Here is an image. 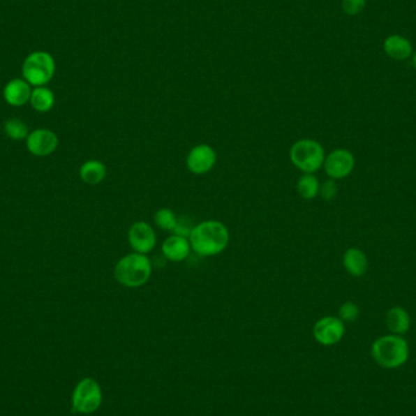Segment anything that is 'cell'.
I'll use <instances>...</instances> for the list:
<instances>
[{"mask_svg":"<svg viewBox=\"0 0 416 416\" xmlns=\"http://www.w3.org/2000/svg\"><path fill=\"white\" fill-rule=\"evenodd\" d=\"M191 250L202 257H213L225 251L230 234L227 225L218 221H204L193 228L189 237Z\"/></svg>","mask_w":416,"mask_h":416,"instance_id":"cell-1","label":"cell"},{"mask_svg":"<svg viewBox=\"0 0 416 416\" xmlns=\"http://www.w3.org/2000/svg\"><path fill=\"white\" fill-rule=\"evenodd\" d=\"M152 274V263L147 255L132 252L122 257L114 267V278L127 289L147 284Z\"/></svg>","mask_w":416,"mask_h":416,"instance_id":"cell-2","label":"cell"},{"mask_svg":"<svg viewBox=\"0 0 416 416\" xmlns=\"http://www.w3.org/2000/svg\"><path fill=\"white\" fill-rule=\"evenodd\" d=\"M371 355L385 369H397L409 359V345L401 335L381 336L371 346Z\"/></svg>","mask_w":416,"mask_h":416,"instance_id":"cell-3","label":"cell"},{"mask_svg":"<svg viewBox=\"0 0 416 416\" xmlns=\"http://www.w3.org/2000/svg\"><path fill=\"white\" fill-rule=\"evenodd\" d=\"M290 161L303 174H314L324 166L325 150L320 142L314 139H299L290 149Z\"/></svg>","mask_w":416,"mask_h":416,"instance_id":"cell-4","label":"cell"},{"mask_svg":"<svg viewBox=\"0 0 416 416\" xmlns=\"http://www.w3.org/2000/svg\"><path fill=\"white\" fill-rule=\"evenodd\" d=\"M55 70L57 64L52 54L42 50L29 54L22 64L24 80L34 87L47 84L55 75Z\"/></svg>","mask_w":416,"mask_h":416,"instance_id":"cell-5","label":"cell"},{"mask_svg":"<svg viewBox=\"0 0 416 416\" xmlns=\"http://www.w3.org/2000/svg\"><path fill=\"white\" fill-rule=\"evenodd\" d=\"M103 403V392L94 378H83L77 383L72 393V408L80 414H91Z\"/></svg>","mask_w":416,"mask_h":416,"instance_id":"cell-6","label":"cell"},{"mask_svg":"<svg viewBox=\"0 0 416 416\" xmlns=\"http://www.w3.org/2000/svg\"><path fill=\"white\" fill-rule=\"evenodd\" d=\"M324 170L329 179H345L355 167V157L347 149H335L325 157Z\"/></svg>","mask_w":416,"mask_h":416,"instance_id":"cell-7","label":"cell"},{"mask_svg":"<svg viewBox=\"0 0 416 416\" xmlns=\"http://www.w3.org/2000/svg\"><path fill=\"white\" fill-rule=\"evenodd\" d=\"M217 152L208 144L193 147L186 156V168L195 175L209 173L217 163Z\"/></svg>","mask_w":416,"mask_h":416,"instance_id":"cell-8","label":"cell"},{"mask_svg":"<svg viewBox=\"0 0 416 416\" xmlns=\"http://www.w3.org/2000/svg\"><path fill=\"white\" fill-rule=\"evenodd\" d=\"M345 322L339 317H324L319 319L313 327L314 339L322 346L339 343L345 336Z\"/></svg>","mask_w":416,"mask_h":416,"instance_id":"cell-9","label":"cell"},{"mask_svg":"<svg viewBox=\"0 0 416 416\" xmlns=\"http://www.w3.org/2000/svg\"><path fill=\"white\" fill-rule=\"evenodd\" d=\"M128 242L134 252L147 255L156 246V232L149 223L135 222L128 230Z\"/></svg>","mask_w":416,"mask_h":416,"instance_id":"cell-10","label":"cell"},{"mask_svg":"<svg viewBox=\"0 0 416 416\" xmlns=\"http://www.w3.org/2000/svg\"><path fill=\"white\" fill-rule=\"evenodd\" d=\"M26 145L29 151L36 156H47L57 150L59 139L57 134L49 129H37L29 133Z\"/></svg>","mask_w":416,"mask_h":416,"instance_id":"cell-11","label":"cell"},{"mask_svg":"<svg viewBox=\"0 0 416 416\" xmlns=\"http://www.w3.org/2000/svg\"><path fill=\"white\" fill-rule=\"evenodd\" d=\"M161 250L162 255H165L166 260L178 263L189 257L191 246H190L189 239L173 234L163 242Z\"/></svg>","mask_w":416,"mask_h":416,"instance_id":"cell-12","label":"cell"},{"mask_svg":"<svg viewBox=\"0 0 416 416\" xmlns=\"http://www.w3.org/2000/svg\"><path fill=\"white\" fill-rule=\"evenodd\" d=\"M31 95H32L31 84L22 78H14L5 85V101L15 107L27 104L31 100Z\"/></svg>","mask_w":416,"mask_h":416,"instance_id":"cell-13","label":"cell"},{"mask_svg":"<svg viewBox=\"0 0 416 416\" xmlns=\"http://www.w3.org/2000/svg\"><path fill=\"white\" fill-rule=\"evenodd\" d=\"M342 265L346 272L355 278L363 276L369 269V260L364 251L357 247H350L346 251L342 258Z\"/></svg>","mask_w":416,"mask_h":416,"instance_id":"cell-14","label":"cell"},{"mask_svg":"<svg viewBox=\"0 0 416 416\" xmlns=\"http://www.w3.org/2000/svg\"><path fill=\"white\" fill-rule=\"evenodd\" d=\"M383 50L388 57L397 61H404L412 57L413 45L407 38L398 34H392L383 42Z\"/></svg>","mask_w":416,"mask_h":416,"instance_id":"cell-15","label":"cell"},{"mask_svg":"<svg viewBox=\"0 0 416 416\" xmlns=\"http://www.w3.org/2000/svg\"><path fill=\"white\" fill-rule=\"evenodd\" d=\"M410 315L403 307L389 308L386 313V327L393 335H404L410 329Z\"/></svg>","mask_w":416,"mask_h":416,"instance_id":"cell-16","label":"cell"},{"mask_svg":"<svg viewBox=\"0 0 416 416\" xmlns=\"http://www.w3.org/2000/svg\"><path fill=\"white\" fill-rule=\"evenodd\" d=\"M80 177L87 184H100L106 177V166L98 160H89L80 168Z\"/></svg>","mask_w":416,"mask_h":416,"instance_id":"cell-17","label":"cell"},{"mask_svg":"<svg viewBox=\"0 0 416 416\" xmlns=\"http://www.w3.org/2000/svg\"><path fill=\"white\" fill-rule=\"evenodd\" d=\"M29 103L36 111L38 112H47L54 107L55 104V95L52 90L45 87H36L32 90Z\"/></svg>","mask_w":416,"mask_h":416,"instance_id":"cell-18","label":"cell"},{"mask_svg":"<svg viewBox=\"0 0 416 416\" xmlns=\"http://www.w3.org/2000/svg\"><path fill=\"white\" fill-rule=\"evenodd\" d=\"M297 193L303 200H314L320 193V181L314 174H302L296 185Z\"/></svg>","mask_w":416,"mask_h":416,"instance_id":"cell-19","label":"cell"},{"mask_svg":"<svg viewBox=\"0 0 416 416\" xmlns=\"http://www.w3.org/2000/svg\"><path fill=\"white\" fill-rule=\"evenodd\" d=\"M154 221H155L157 227L160 228L161 230L173 232L175 225L178 223V217L172 209L163 207L157 209L155 216H154Z\"/></svg>","mask_w":416,"mask_h":416,"instance_id":"cell-20","label":"cell"},{"mask_svg":"<svg viewBox=\"0 0 416 416\" xmlns=\"http://www.w3.org/2000/svg\"><path fill=\"white\" fill-rule=\"evenodd\" d=\"M4 132L13 140H24L29 137V128L19 119H10L5 122Z\"/></svg>","mask_w":416,"mask_h":416,"instance_id":"cell-21","label":"cell"},{"mask_svg":"<svg viewBox=\"0 0 416 416\" xmlns=\"http://www.w3.org/2000/svg\"><path fill=\"white\" fill-rule=\"evenodd\" d=\"M360 309L358 304L352 301H347L339 309V318L342 322H353L359 318Z\"/></svg>","mask_w":416,"mask_h":416,"instance_id":"cell-22","label":"cell"},{"mask_svg":"<svg viewBox=\"0 0 416 416\" xmlns=\"http://www.w3.org/2000/svg\"><path fill=\"white\" fill-rule=\"evenodd\" d=\"M339 194V186L336 184V180L327 179L320 184V193L319 195L322 196L324 201H334L336 199V196Z\"/></svg>","mask_w":416,"mask_h":416,"instance_id":"cell-23","label":"cell"},{"mask_svg":"<svg viewBox=\"0 0 416 416\" xmlns=\"http://www.w3.org/2000/svg\"><path fill=\"white\" fill-rule=\"evenodd\" d=\"M366 0H342V9L350 16L358 15L364 10Z\"/></svg>","mask_w":416,"mask_h":416,"instance_id":"cell-24","label":"cell"},{"mask_svg":"<svg viewBox=\"0 0 416 416\" xmlns=\"http://www.w3.org/2000/svg\"><path fill=\"white\" fill-rule=\"evenodd\" d=\"M193 228L190 225V223L185 222V221H181L180 218H178V223H177V225H175L174 230H173V234L175 235H179V237H186V239H189L190 232L193 230Z\"/></svg>","mask_w":416,"mask_h":416,"instance_id":"cell-25","label":"cell"},{"mask_svg":"<svg viewBox=\"0 0 416 416\" xmlns=\"http://www.w3.org/2000/svg\"><path fill=\"white\" fill-rule=\"evenodd\" d=\"M413 65H414V67H415L416 70V52L414 54V57H413Z\"/></svg>","mask_w":416,"mask_h":416,"instance_id":"cell-26","label":"cell"}]
</instances>
